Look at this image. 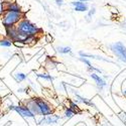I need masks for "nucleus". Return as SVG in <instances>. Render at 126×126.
<instances>
[{
    "label": "nucleus",
    "instance_id": "1",
    "mask_svg": "<svg viewBox=\"0 0 126 126\" xmlns=\"http://www.w3.org/2000/svg\"><path fill=\"white\" fill-rule=\"evenodd\" d=\"M24 18L23 12H11V11H4L2 15V24L4 28H9L15 26L20 20Z\"/></svg>",
    "mask_w": 126,
    "mask_h": 126
},
{
    "label": "nucleus",
    "instance_id": "2",
    "mask_svg": "<svg viewBox=\"0 0 126 126\" xmlns=\"http://www.w3.org/2000/svg\"><path fill=\"white\" fill-rule=\"evenodd\" d=\"M34 100L37 105L39 115H43L44 117L48 116V115H52V113H54V108L51 107V105L47 101L41 99V98H34Z\"/></svg>",
    "mask_w": 126,
    "mask_h": 126
},
{
    "label": "nucleus",
    "instance_id": "3",
    "mask_svg": "<svg viewBox=\"0 0 126 126\" xmlns=\"http://www.w3.org/2000/svg\"><path fill=\"white\" fill-rule=\"evenodd\" d=\"M110 49L121 62L126 64V47L122 43L118 41V43L112 44L110 46Z\"/></svg>",
    "mask_w": 126,
    "mask_h": 126
},
{
    "label": "nucleus",
    "instance_id": "4",
    "mask_svg": "<svg viewBox=\"0 0 126 126\" xmlns=\"http://www.w3.org/2000/svg\"><path fill=\"white\" fill-rule=\"evenodd\" d=\"M9 110H14L15 112H17L20 116L22 117H27V118H34L35 116L31 113L27 107L25 106V105H18V106H14V105H10V106L8 107Z\"/></svg>",
    "mask_w": 126,
    "mask_h": 126
},
{
    "label": "nucleus",
    "instance_id": "5",
    "mask_svg": "<svg viewBox=\"0 0 126 126\" xmlns=\"http://www.w3.org/2000/svg\"><path fill=\"white\" fill-rule=\"evenodd\" d=\"M62 117L60 115H48V116H46L44 117L43 119H40L38 121V125H43V124H47V125H51V124H56L58 123L59 120H61Z\"/></svg>",
    "mask_w": 126,
    "mask_h": 126
},
{
    "label": "nucleus",
    "instance_id": "6",
    "mask_svg": "<svg viewBox=\"0 0 126 126\" xmlns=\"http://www.w3.org/2000/svg\"><path fill=\"white\" fill-rule=\"evenodd\" d=\"M4 9L5 11H11V12H22L21 7H20L16 2H4Z\"/></svg>",
    "mask_w": 126,
    "mask_h": 126
},
{
    "label": "nucleus",
    "instance_id": "7",
    "mask_svg": "<svg viewBox=\"0 0 126 126\" xmlns=\"http://www.w3.org/2000/svg\"><path fill=\"white\" fill-rule=\"evenodd\" d=\"M72 5L74 6V10L78 12H86L88 11L89 6L86 2H81V1H73Z\"/></svg>",
    "mask_w": 126,
    "mask_h": 126
},
{
    "label": "nucleus",
    "instance_id": "8",
    "mask_svg": "<svg viewBox=\"0 0 126 126\" xmlns=\"http://www.w3.org/2000/svg\"><path fill=\"white\" fill-rule=\"evenodd\" d=\"M91 78L96 82V84H97V87L100 89V90H102L105 86L107 85L106 84V82H105V80L102 78V77H100L98 74H96V73H91Z\"/></svg>",
    "mask_w": 126,
    "mask_h": 126
},
{
    "label": "nucleus",
    "instance_id": "9",
    "mask_svg": "<svg viewBox=\"0 0 126 126\" xmlns=\"http://www.w3.org/2000/svg\"><path fill=\"white\" fill-rule=\"evenodd\" d=\"M72 93H74V94H75L76 99H77V100H76V102H77V103H83V104L88 105V106H91V107H96V106H95V104H94L92 101H90V100H89V99H87V98H84V97L80 96L75 90H72Z\"/></svg>",
    "mask_w": 126,
    "mask_h": 126
},
{
    "label": "nucleus",
    "instance_id": "10",
    "mask_svg": "<svg viewBox=\"0 0 126 126\" xmlns=\"http://www.w3.org/2000/svg\"><path fill=\"white\" fill-rule=\"evenodd\" d=\"M79 60H80L82 63H84L85 65H87L88 70H89L91 73H96V74H97V73H98V74H99V73H100V74L102 73V71H101L100 69H97V68H95V67H93L92 64L90 63V61H88L87 59H85V58H80Z\"/></svg>",
    "mask_w": 126,
    "mask_h": 126
},
{
    "label": "nucleus",
    "instance_id": "11",
    "mask_svg": "<svg viewBox=\"0 0 126 126\" xmlns=\"http://www.w3.org/2000/svg\"><path fill=\"white\" fill-rule=\"evenodd\" d=\"M81 58H92V59H95V60H100V61H105V62H109L108 60L104 59L100 56H95V55H89V54H86V52H83V51H80L79 52Z\"/></svg>",
    "mask_w": 126,
    "mask_h": 126
},
{
    "label": "nucleus",
    "instance_id": "12",
    "mask_svg": "<svg viewBox=\"0 0 126 126\" xmlns=\"http://www.w3.org/2000/svg\"><path fill=\"white\" fill-rule=\"evenodd\" d=\"M57 51L61 55H67V54H72V48L70 47H58Z\"/></svg>",
    "mask_w": 126,
    "mask_h": 126
},
{
    "label": "nucleus",
    "instance_id": "13",
    "mask_svg": "<svg viewBox=\"0 0 126 126\" xmlns=\"http://www.w3.org/2000/svg\"><path fill=\"white\" fill-rule=\"evenodd\" d=\"M13 45V43L9 38H3V39H0V46L1 47H9Z\"/></svg>",
    "mask_w": 126,
    "mask_h": 126
},
{
    "label": "nucleus",
    "instance_id": "14",
    "mask_svg": "<svg viewBox=\"0 0 126 126\" xmlns=\"http://www.w3.org/2000/svg\"><path fill=\"white\" fill-rule=\"evenodd\" d=\"M70 109L73 110L75 112V114H78V113H81V109L79 108V106L75 103V102H73V101H70Z\"/></svg>",
    "mask_w": 126,
    "mask_h": 126
},
{
    "label": "nucleus",
    "instance_id": "15",
    "mask_svg": "<svg viewBox=\"0 0 126 126\" xmlns=\"http://www.w3.org/2000/svg\"><path fill=\"white\" fill-rule=\"evenodd\" d=\"M14 78H15L16 82H22L27 78V76L25 74H23V73H16L14 75Z\"/></svg>",
    "mask_w": 126,
    "mask_h": 126
},
{
    "label": "nucleus",
    "instance_id": "16",
    "mask_svg": "<svg viewBox=\"0 0 126 126\" xmlns=\"http://www.w3.org/2000/svg\"><path fill=\"white\" fill-rule=\"evenodd\" d=\"M36 76H37L38 78L47 80V81H49V82H52V81H54V77H51V76L48 75V74H36Z\"/></svg>",
    "mask_w": 126,
    "mask_h": 126
},
{
    "label": "nucleus",
    "instance_id": "17",
    "mask_svg": "<svg viewBox=\"0 0 126 126\" xmlns=\"http://www.w3.org/2000/svg\"><path fill=\"white\" fill-rule=\"evenodd\" d=\"M75 115H76L75 112L73 111V110H71L70 108H67V109L65 110V117L68 118V119H70V118H72V117H74Z\"/></svg>",
    "mask_w": 126,
    "mask_h": 126
},
{
    "label": "nucleus",
    "instance_id": "18",
    "mask_svg": "<svg viewBox=\"0 0 126 126\" xmlns=\"http://www.w3.org/2000/svg\"><path fill=\"white\" fill-rule=\"evenodd\" d=\"M4 11H5V9H4V2H2L1 0H0V16L3 15Z\"/></svg>",
    "mask_w": 126,
    "mask_h": 126
},
{
    "label": "nucleus",
    "instance_id": "19",
    "mask_svg": "<svg viewBox=\"0 0 126 126\" xmlns=\"http://www.w3.org/2000/svg\"><path fill=\"white\" fill-rule=\"evenodd\" d=\"M56 4L61 7V6L64 5V1H63V0H56Z\"/></svg>",
    "mask_w": 126,
    "mask_h": 126
},
{
    "label": "nucleus",
    "instance_id": "20",
    "mask_svg": "<svg viewBox=\"0 0 126 126\" xmlns=\"http://www.w3.org/2000/svg\"><path fill=\"white\" fill-rule=\"evenodd\" d=\"M119 116H120V118H121L122 121H125V119H126V114L125 113H121Z\"/></svg>",
    "mask_w": 126,
    "mask_h": 126
},
{
    "label": "nucleus",
    "instance_id": "21",
    "mask_svg": "<svg viewBox=\"0 0 126 126\" xmlns=\"http://www.w3.org/2000/svg\"><path fill=\"white\" fill-rule=\"evenodd\" d=\"M94 13H95V8H94V7H93V8L91 9V11L89 12V15H88V16H90V17H91V16H92V15H93Z\"/></svg>",
    "mask_w": 126,
    "mask_h": 126
},
{
    "label": "nucleus",
    "instance_id": "22",
    "mask_svg": "<svg viewBox=\"0 0 126 126\" xmlns=\"http://www.w3.org/2000/svg\"><path fill=\"white\" fill-rule=\"evenodd\" d=\"M81 2H87V1H90V0H79Z\"/></svg>",
    "mask_w": 126,
    "mask_h": 126
},
{
    "label": "nucleus",
    "instance_id": "23",
    "mask_svg": "<svg viewBox=\"0 0 126 126\" xmlns=\"http://www.w3.org/2000/svg\"><path fill=\"white\" fill-rule=\"evenodd\" d=\"M123 94H124V95L126 96V90H125V91H123Z\"/></svg>",
    "mask_w": 126,
    "mask_h": 126
},
{
    "label": "nucleus",
    "instance_id": "24",
    "mask_svg": "<svg viewBox=\"0 0 126 126\" xmlns=\"http://www.w3.org/2000/svg\"><path fill=\"white\" fill-rule=\"evenodd\" d=\"M0 104H1V101H0Z\"/></svg>",
    "mask_w": 126,
    "mask_h": 126
}]
</instances>
